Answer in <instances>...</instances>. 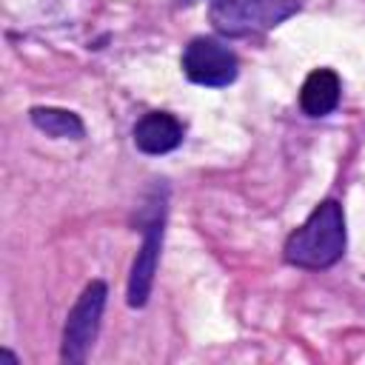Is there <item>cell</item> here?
I'll list each match as a JSON object with an SVG mask.
<instances>
[{
	"label": "cell",
	"instance_id": "6da1fadb",
	"mask_svg": "<svg viewBox=\"0 0 365 365\" xmlns=\"http://www.w3.org/2000/svg\"><path fill=\"white\" fill-rule=\"evenodd\" d=\"M348 245L345 211L339 200H322L302 225H297L282 245V259L302 271H325L334 268Z\"/></svg>",
	"mask_w": 365,
	"mask_h": 365
},
{
	"label": "cell",
	"instance_id": "7a4b0ae2",
	"mask_svg": "<svg viewBox=\"0 0 365 365\" xmlns=\"http://www.w3.org/2000/svg\"><path fill=\"white\" fill-rule=\"evenodd\" d=\"M302 9V0H208V23L228 40L259 37Z\"/></svg>",
	"mask_w": 365,
	"mask_h": 365
},
{
	"label": "cell",
	"instance_id": "3957f363",
	"mask_svg": "<svg viewBox=\"0 0 365 365\" xmlns=\"http://www.w3.org/2000/svg\"><path fill=\"white\" fill-rule=\"evenodd\" d=\"M165 185H154L148 194V205L143 208L140 217V231L143 242L137 248V257L128 271V285H125V302L128 308H145L151 288H154V274L160 265V251H163V234H165Z\"/></svg>",
	"mask_w": 365,
	"mask_h": 365
},
{
	"label": "cell",
	"instance_id": "277c9868",
	"mask_svg": "<svg viewBox=\"0 0 365 365\" xmlns=\"http://www.w3.org/2000/svg\"><path fill=\"white\" fill-rule=\"evenodd\" d=\"M106 302H108V285L103 279H91L80 291V297L71 305L66 325H63V339H60V359L63 362L80 365L88 359V354L97 342L100 325H103Z\"/></svg>",
	"mask_w": 365,
	"mask_h": 365
},
{
	"label": "cell",
	"instance_id": "5b68a950",
	"mask_svg": "<svg viewBox=\"0 0 365 365\" xmlns=\"http://www.w3.org/2000/svg\"><path fill=\"white\" fill-rule=\"evenodd\" d=\"M180 68H182L185 80H191L194 86L225 88L237 80L240 60L225 40L211 37V34H197L185 43L182 57H180Z\"/></svg>",
	"mask_w": 365,
	"mask_h": 365
},
{
	"label": "cell",
	"instance_id": "8992f818",
	"mask_svg": "<svg viewBox=\"0 0 365 365\" xmlns=\"http://www.w3.org/2000/svg\"><path fill=\"white\" fill-rule=\"evenodd\" d=\"M131 140L137 145V151L148 154V157H160V154H171L174 148L182 145L185 140V125L180 117H174L171 111H148L143 114L134 128H131Z\"/></svg>",
	"mask_w": 365,
	"mask_h": 365
},
{
	"label": "cell",
	"instance_id": "52a82bcc",
	"mask_svg": "<svg viewBox=\"0 0 365 365\" xmlns=\"http://www.w3.org/2000/svg\"><path fill=\"white\" fill-rule=\"evenodd\" d=\"M342 80L334 68H314L299 88V108L308 117H325L339 106Z\"/></svg>",
	"mask_w": 365,
	"mask_h": 365
},
{
	"label": "cell",
	"instance_id": "ba28073f",
	"mask_svg": "<svg viewBox=\"0 0 365 365\" xmlns=\"http://www.w3.org/2000/svg\"><path fill=\"white\" fill-rule=\"evenodd\" d=\"M29 120L37 131L54 137V140H83L86 123L77 111L57 108V106H34L29 108Z\"/></svg>",
	"mask_w": 365,
	"mask_h": 365
}]
</instances>
